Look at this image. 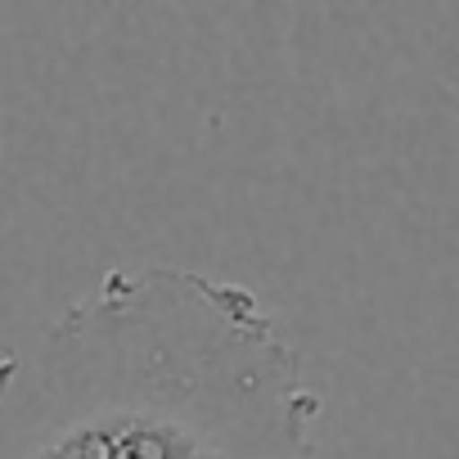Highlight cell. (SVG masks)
Masks as SVG:
<instances>
[{"mask_svg": "<svg viewBox=\"0 0 459 459\" xmlns=\"http://www.w3.org/2000/svg\"><path fill=\"white\" fill-rule=\"evenodd\" d=\"M320 396L244 284L117 266L0 356V459H316Z\"/></svg>", "mask_w": 459, "mask_h": 459, "instance_id": "cell-1", "label": "cell"}]
</instances>
